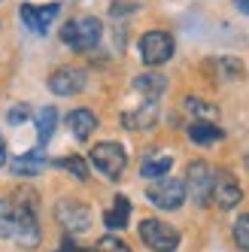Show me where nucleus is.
<instances>
[{
  "instance_id": "f257e3e1",
  "label": "nucleus",
  "mask_w": 249,
  "mask_h": 252,
  "mask_svg": "<svg viewBox=\"0 0 249 252\" xmlns=\"http://www.w3.org/2000/svg\"><path fill=\"white\" fill-rule=\"evenodd\" d=\"M15 243L22 249H37L43 240V231H40V219H37V197H33L28 189H22L15 194Z\"/></svg>"
},
{
  "instance_id": "f03ea898",
  "label": "nucleus",
  "mask_w": 249,
  "mask_h": 252,
  "mask_svg": "<svg viewBox=\"0 0 249 252\" xmlns=\"http://www.w3.org/2000/svg\"><path fill=\"white\" fill-rule=\"evenodd\" d=\"M100 33H103L100 19L85 15V19H73L61 28V43H67L73 52H85V49H94L100 43Z\"/></svg>"
},
{
  "instance_id": "7ed1b4c3",
  "label": "nucleus",
  "mask_w": 249,
  "mask_h": 252,
  "mask_svg": "<svg viewBox=\"0 0 249 252\" xmlns=\"http://www.w3.org/2000/svg\"><path fill=\"white\" fill-rule=\"evenodd\" d=\"M88 161H92V167H97L106 179H119L124 173V167H128V152H124L122 143L103 140V143H94L92 146Z\"/></svg>"
},
{
  "instance_id": "20e7f679",
  "label": "nucleus",
  "mask_w": 249,
  "mask_h": 252,
  "mask_svg": "<svg viewBox=\"0 0 249 252\" xmlns=\"http://www.w3.org/2000/svg\"><path fill=\"white\" fill-rule=\"evenodd\" d=\"M137 49H140V58H143L146 67H161V64H167L173 58L176 43H173V37L167 31H146L143 37H140Z\"/></svg>"
},
{
  "instance_id": "39448f33",
  "label": "nucleus",
  "mask_w": 249,
  "mask_h": 252,
  "mask_svg": "<svg viewBox=\"0 0 249 252\" xmlns=\"http://www.w3.org/2000/svg\"><path fill=\"white\" fill-rule=\"evenodd\" d=\"M213 179H216V170H213L207 161H191L186 170V194H191V201L198 207H207L213 201Z\"/></svg>"
},
{
  "instance_id": "423d86ee",
  "label": "nucleus",
  "mask_w": 249,
  "mask_h": 252,
  "mask_svg": "<svg viewBox=\"0 0 249 252\" xmlns=\"http://www.w3.org/2000/svg\"><path fill=\"white\" fill-rule=\"evenodd\" d=\"M140 240H143L152 252H173L180 246V231L161 219H143L140 222Z\"/></svg>"
},
{
  "instance_id": "0eeeda50",
  "label": "nucleus",
  "mask_w": 249,
  "mask_h": 252,
  "mask_svg": "<svg viewBox=\"0 0 249 252\" xmlns=\"http://www.w3.org/2000/svg\"><path fill=\"white\" fill-rule=\"evenodd\" d=\"M186 186H183V179H155V183L146 189V201L158 210H180L183 201H186Z\"/></svg>"
},
{
  "instance_id": "6e6552de",
  "label": "nucleus",
  "mask_w": 249,
  "mask_h": 252,
  "mask_svg": "<svg viewBox=\"0 0 249 252\" xmlns=\"http://www.w3.org/2000/svg\"><path fill=\"white\" fill-rule=\"evenodd\" d=\"M55 219L64 231L70 234H82L92 228V210L82 201H73V197H64V201L55 204Z\"/></svg>"
},
{
  "instance_id": "1a4fd4ad",
  "label": "nucleus",
  "mask_w": 249,
  "mask_h": 252,
  "mask_svg": "<svg viewBox=\"0 0 249 252\" xmlns=\"http://www.w3.org/2000/svg\"><path fill=\"white\" fill-rule=\"evenodd\" d=\"M85 82H88V76H85L82 67H58L49 76V92L58 94V97H73L85 88Z\"/></svg>"
},
{
  "instance_id": "9d476101",
  "label": "nucleus",
  "mask_w": 249,
  "mask_h": 252,
  "mask_svg": "<svg viewBox=\"0 0 249 252\" xmlns=\"http://www.w3.org/2000/svg\"><path fill=\"white\" fill-rule=\"evenodd\" d=\"M240 197H243V189L237 183V176L228 170H216V179H213V201H216V207L234 210L240 204Z\"/></svg>"
},
{
  "instance_id": "9b49d317",
  "label": "nucleus",
  "mask_w": 249,
  "mask_h": 252,
  "mask_svg": "<svg viewBox=\"0 0 249 252\" xmlns=\"http://www.w3.org/2000/svg\"><path fill=\"white\" fill-rule=\"evenodd\" d=\"M158 116H161V110H158V100H143L137 110L122 113V125H124L128 131H149L152 125L158 122Z\"/></svg>"
},
{
  "instance_id": "f8f14e48",
  "label": "nucleus",
  "mask_w": 249,
  "mask_h": 252,
  "mask_svg": "<svg viewBox=\"0 0 249 252\" xmlns=\"http://www.w3.org/2000/svg\"><path fill=\"white\" fill-rule=\"evenodd\" d=\"M134 92L143 94V100H158L167 92V76L158 73V70H149V73H140L134 79Z\"/></svg>"
},
{
  "instance_id": "ddd939ff",
  "label": "nucleus",
  "mask_w": 249,
  "mask_h": 252,
  "mask_svg": "<svg viewBox=\"0 0 249 252\" xmlns=\"http://www.w3.org/2000/svg\"><path fill=\"white\" fill-rule=\"evenodd\" d=\"M67 125H70V131H73V137L85 143L88 137L94 134V128H97V116L92 110H85V106H79V110H73L67 116Z\"/></svg>"
},
{
  "instance_id": "4468645a",
  "label": "nucleus",
  "mask_w": 249,
  "mask_h": 252,
  "mask_svg": "<svg viewBox=\"0 0 249 252\" xmlns=\"http://www.w3.org/2000/svg\"><path fill=\"white\" fill-rule=\"evenodd\" d=\"M46 164H49V161H46V155H43V146H40V149L28 152V155L12 158L9 170H12V173H19V176H37V173H43V167H46Z\"/></svg>"
},
{
  "instance_id": "2eb2a0df",
  "label": "nucleus",
  "mask_w": 249,
  "mask_h": 252,
  "mask_svg": "<svg viewBox=\"0 0 249 252\" xmlns=\"http://www.w3.org/2000/svg\"><path fill=\"white\" fill-rule=\"evenodd\" d=\"M225 137L222 128H216V122H191L188 125V140L198 143V146H213Z\"/></svg>"
},
{
  "instance_id": "dca6fc26",
  "label": "nucleus",
  "mask_w": 249,
  "mask_h": 252,
  "mask_svg": "<svg viewBox=\"0 0 249 252\" xmlns=\"http://www.w3.org/2000/svg\"><path fill=\"white\" fill-rule=\"evenodd\" d=\"M170 167H173V158L167 152L149 155V158H143V164H140V176H146V179H164Z\"/></svg>"
},
{
  "instance_id": "f3484780",
  "label": "nucleus",
  "mask_w": 249,
  "mask_h": 252,
  "mask_svg": "<svg viewBox=\"0 0 249 252\" xmlns=\"http://www.w3.org/2000/svg\"><path fill=\"white\" fill-rule=\"evenodd\" d=\"M183 110H186L194 122H213V119H219V106H216V103H207V100L194 97V94L183 100Z\"/></svg>"
},
{
  "instance_id": "a211bd4d",
  "label": "nucleus",
  "mask_w": 249,
  "mask_h": 252,
  "mask_svg": "<svg viewBox=\"0 0 249 252\" xmlns=\"http://www.w3.org/2000/svg\"><path fill=\"white\" fill-rule=\"evenodd\" d=\"M33 122H37V140H40V146H46V143L52 140V134H55V128H58V110H55V106H43Z\"/></svg>"
},
{
  "instance_id": "6ab92c4d",
  "label": "nucleus",
  "mask_w": 249,
  "mask_h": 252,
  "mask_svg": "<svg viewBox=\"0 0 249 252\" xmlns=\"http://www.w3.org/2000/svg\"><path fill=\"white\" fill-rule=\"evenodd\" d=\"M128 216H131V204H128V197H116V204H113V210H106V216H103V222H106V228L110 231H122L124 225H128Z\"/></svg>"
},
{
  "instance_id": "aec40b11",
  "label": "nucleus",
  "mask_w": 249,
  "mask_h": 252,
  "mask_svg": "<svg viewBox=\"0 0 249 252\" xmlns=\"http://www.w3.org/2000/svg\"><path fill=\"white\" fill-rule=\"evenodd\" d=\"M15 234V204L9 197H0V240Z\"/></svg>"
},
{
  "instance_id": "412c9836",
  "label": "nucleus",
  "mask_w": 249,
  "mask_h": 252,
  "mask_svg": "<svg viewBox=\"0 0 249 252\" xmlns=\"http://www.w3.org/2000/svg\"><path fill=\"white\" fill-rule=\"evenodd\" d=\"M55 167H64L67 173H73L76 179H88L85 158H79V155H64V158H55Z\"/></svg>"
},
{
  "instance_id": "4be33fe9",
  "label": "nucleus",
  "mask_w": 249,
  "mask_h": 252,
  "mask_svg": "<svg viewBox=\"0 0 249 252\" xmlns=\"http://www.w3.org/2000/svg\"><path fill=\"white\" fill-rule=\"evenodd\" d=\"M234 243L249 252V213H240L237 216V222H234Z\"/></svg>"
},
{
  "instance_id": "5701e85b",
  "label": "nucleus",
  "mask_w": 249,
  "mask_h": 252,
  "mask_svg": "<svg viewBox=\"0 0 249 252\" xmlns=\"http://www.w3.org/2000/svg\"><path fill=\"white\" fill-rule=\"evenodd\" d=\"M61 12V3H49V6H37V22H40V33L49 31V25L58 19Z\"/></svg>"
},
{
  "instance_id": "b1692460",
  "label": "nucleus",
  "mask_w": 249,
  "mask_h": 252,
  "mask_svg": "<svg viewBox=\"0 0 249 252\" xmlns=\"http://www.w3.org/2000/svg\"><path fill=\"white\" fill-rule=\"evenodd\" d=\"M97 252H131V246L119 237H113V234H106V237L97 240Z\"/></svg>"
},
{
  "instance_id": "393cba45",
  "label": "nucleus",
  "mask_w": 249,
  "mask_h": 252,
  "mask_svg": "<svg viewBox=\"0 0 249 252\" xmlns=\"http://www.w3.org/2000/svg\"><path fill=\"white\" fill-rule=\"evenodd\" d=\"M22 22H25V28L28 31H33V33H40V22H37V6H31V3H22Z\"/></svg>"
},
{
  "instance_id": "a878e982",
  "label": "nucleus",
  "mask_w": 249,
  "mask_h": 252,
  "mask_svg": "<svg viewBox=\"0 0 249 252\" xmlns=\"http://www.w3.org/2000/svg\"><path fill=\"white\" fill-rule=\"evenodd\" d=\"M28 113H31L28 106H12V110L6 113V122H9V125H22V122L28 119Z\"/></svg>"
},
{
  "instance_id": "bb28decb",
  "label": "nucleus",
  "mask_w": 249,
  "mask_h": 252,
  "mask_svg": "<svg viewBox=\"0 0 249 252\" xmlns=\"http://www.w3.org/2000/svg\"><path fill=\"white\" fill-rule=\"evenodd\" d=\"M128 12H137V3H113L110 6V15L119 19V15H128Z\"/></svg>"
},
{
  "instance_id": "cd10ccee",
  "label": "nucleus",
  "mask_w": 249,
  "mask_h": 252,
  "mask_svg": "<svg viewBox=\"0 0 249 252\" xmlns=\"http://www.w3.org/2000/svg\"><path fill=\"white\" fill-rule=\"evenodd\" d=\"M61 252H97V249H85V246L73 243L70 237H64V240H61Z\"/></svg>"
},
{
  "instance_id": "c85d7f7f",
  "label": "nucleus",
  "mask_w": 249,
  "mask_h": 252,
  "mask_svg": "<svg viewBox=\"0 0 249 252\" xmlns=\"http://www.w3.org/2000/svg\"><path fill=\"white\" fill-rule=\"evenodd\" d=\"M234 6H237L243 15H249V0H234Z\"/></svg>"
},
{
  "instance_id": "c756f323",
  "label": "nucleus",
  "mask_w": 249,
  "mask_h": 252,
  "mask_svg": "<svg viewBox=\"0 0 249 252\" xmlns=\"http://www.w3.org/2000/svg\"><path fill=\"white\" fill-rule=\"evenodd\" d=\"M6 164V143H3V137H0V167Z\"/></svg>"
},
{
  "instance_id": "7c9ffc66",
  "label": "nucleus",
  "mask_w": 249,
  "mask_h": 252,
  "mask_svg": "<svg viewBox=\"0 0 249 252\" xmlns=\"http://www.w3.org/2000/svg\"><path fill=\"white\" fill-rule=\"evenodd\" d=\"M246 170H249V155H246Z\"/></svg>"
},
{
  "instance_id": "2f4dec72",
  "label": "nucleus",
  "mask_w": 249,
  "mask_h": 252,
  "mask_svg": "<svg viewBox=\"0 0 249 252\" xmlns=\"http://www.w3.org/2000/svg\"><path fill=\"white\" fill-rule=\"evenodd\" d=\"M58 252H61V249H58Z\"/></svg>"
}]
</instances>
